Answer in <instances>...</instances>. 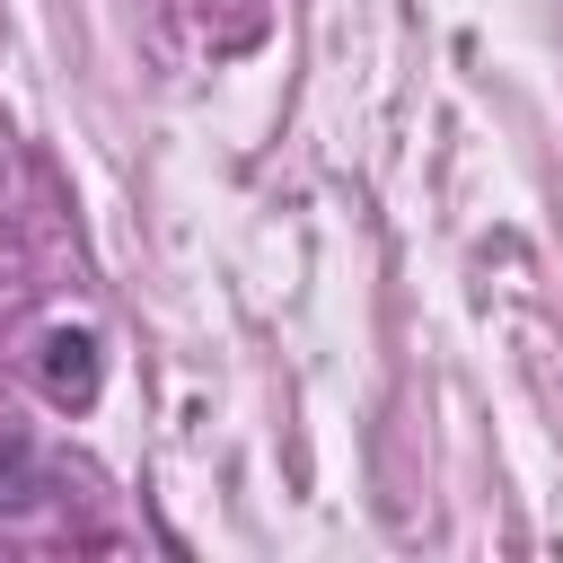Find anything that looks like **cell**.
<instances>
[{
  "instance_id": "cell-1",
  "label": "cell",
  "mask_w": 563,
  "mask_h": 563,
  "mask_svg": "<svg viewBox=\"0 0 563 563\" xmlns=\"http://www.w3.org/2000/svg\"><path fill=\"white\" fill-rule=\"evenodd\" d=\"M35 378H44V396L53 405H97V334H79V325H53L44 334V361H35Z\"/></svg>"
},
{
  "instance_id": "cell-2",
  "label": "cell",
  "mask_w": 563,
  "mask_h": 563,
  "mask_svg": "<svg viewBox=\"0 0 563 563\" xmlns=\"http://www.w3.org/2000/svg\"><path fill=\"white\" fill-rule=\"evenodd\" d=\"M44 501V466L26 440H0V510H35Z\"/></svg>"
}]
</instances>
